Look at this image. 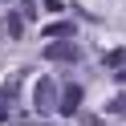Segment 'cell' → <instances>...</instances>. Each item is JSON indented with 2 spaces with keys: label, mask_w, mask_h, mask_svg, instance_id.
<instances>
[{
  "label": "cell",
  "mask_w": 126,
  "mask_h": 126,
  "mask_svg": "<svg viewBox=\"0 0 126 126\" xmlns=\"http://www.w3.org/2000/svg\"><path fill=\"white\" fill-rule=\"evenodd\" d=\"M33 106L41 110V114L57 110V85H53V77H41V81L33 85Z\"/></svg>",
  "instance_id": "1"
},
{
  "label": "cell",
  "mask_w": 126,
  "mask_h": 126,
  "mask_svg": "<svg viewBox=\"0 0 126 126\" xmlns=\"http://www.w3.org/2000/svg\"><path fill=\"white\" fill-rule=\"evenodd\" d=\"M45 61H77V45L69 37H57V41L45 45Z\"/></svg>",
  "instance_id": "2"
},
{
  "label": "cell",
  "mask_w": 126,
  "mask_h": 126,
  "mask_svg": "<svg viewBox=\"0 0 126 126\" xmlns=\"http://www.w3.org/2000/svg\"><path fill=\"white\" fill-rule=\"evenodd\" d=\"M77 106H81V85H69V90L65 94H61V102H57V110H61V114H77Z\"/></svg>",
  "instance_id": "3"
},
{
  "label": "cell",
  "mask_w": 126,
  "mask_h": 126,
  "mask_svg": "<svg viewBox=\"0 0 126 126\" xmlns=\"http://www.w3.org/2000/svg\"><path fill=\"white\" fill-rule=\"evenodd\" d=\"M45 37H49V41H57V37H73V25L57 20V25H49V29H45Z\"/></svg>",
  "instance_id": "4"
},
{
  "label": "cell",
  "mask_w": 126,
  "mask_h": 126,
  "mask_svg": "<svg viewBox=\"0 0 126 126\" xmlns=\"http://www.w3.org/2000/svg\"><path fill=\"white\" fill-rule=\"evenodd\" d=\"M8 33H12V41H16V37L25 33V16H16V12H12V16H8Z\"/></svg>",
  "instance_id": "5"
},
{
  "label": "cell",
  "mask_w": 126,
  "mask_h": 126,
  "mask_svg": "<svg viewBox=\"0 0 126 126\" xmlns=\"http://www.w3.org/2000/svg\"><path fill=\"white\" fill-rule=\"evenodd\" d=\"M110 114H114V118H126V98H114V102H110Z\"/></svg>",
  "instance_id": "6"
},
{
  "label": "cell",
  "mask_w": 126,
  "mask_h": 126,
  "mask_svg": "<svg viewBox=\"0 0 126 126\" xmlns=\"http://www.w3.org/2000/svg\"><path fill=\"white\" fill-rule=\"evenodd\" d=\"M122 61H126V53H122V49H114V53H106V65H110V69H118V65H122Z\"/></svg>",
  "instance_id": "7"
},
{
  "label": "cell",
  "mask_w": 126,
  "mask_h": 126,
  "mask_svg": "<svg viewBox=\"0 0 126 126\" xmlns=\"http://www.w3.org/2000/svg\"><path fill=\"white\" fill-rule=\"evenodd\" d=\"M4 118H8V102H0V122H4Z\"/></svg>",
  "instance_id": "8"
},
{
  "label": "cell",
  "mask_w": 126,
  "mask_h": 126,
  "mask_svg": "<svg viewBox=\"0 0 126 126\" xmlns=\"http://www.w3.org/2000/svg\"><path fill=\"white\" fill-rule=\"evenodd\" d=\"M118 77H122V81H126V69H118Z\"/></svg>",
  "instance_id": "9"
}]
</instances>
